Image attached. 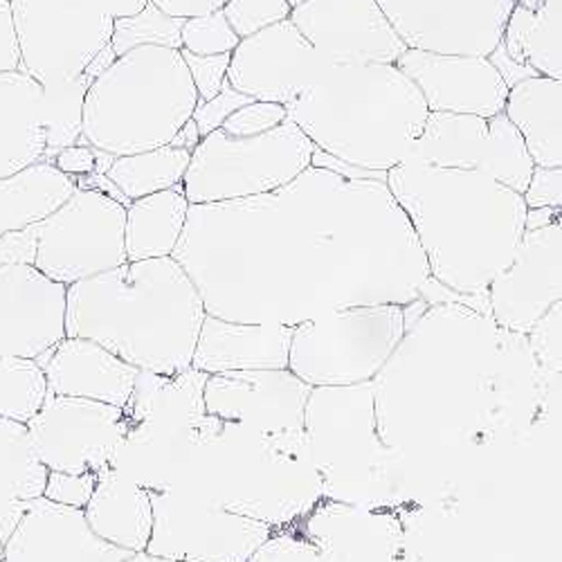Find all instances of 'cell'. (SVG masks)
<instances>
[{
    "mask_svg": "<svg viewBox=\"0 0 562 562\" xmlns=\"http://www.w3.org/2000/svg\"><path fill=\"white\" fill-rule=\"evenodd\" d=\"M190 151L165 145L151 151L113 158L104 176L113 182V187L126 199V203H131L182 184L184 171L190 167Z\"/></svg>",
    "mask_w": 562,
    "mask_h": 562,
    "instance_id": "obj_35",
    "label": "cell"
},
{
    "mask_svg": "<svg viewBox=\"0 0 562 562\" xmlns=\"http://www.w3.org/2000/svg\"><path fill=\"white\" fill-rule=\"evenodd\" d=\"M331 68L286 19L239 41L229 53L227 83L248 100L286 109Z\"/></svg>",
    "mask_w": 562,
    "mask_h": 562,
    "instance_id": "obj_16",
    "label": "cell"
},
{
    "mask_svg": "<svg viewBox=\"0 0 562 562\" xmlns=\"http://www.w3.org/2000/svg\"><path fill=\"white\" fill-rule=\"evenodd\" d=\"M27 432L48 473L98 475L113 465L128 435V416L109 403L48 394Z\"/></svg>",
    "mask_w": 562,
    "mask_h": 562,
    "instance_id": "obj_14",
    "label": "cell"
},
{
    "mask_svg": "<svg viewBox=\"0 0 562 562\" xmlns=\"http://www.w3.org/2000/svg\"><path fill=\"white\" fill-rule=\"evenodd\" d=\"M187 212L190 201L182 192V184L131 201L124 225L126 261L171 257L184 229Z\"/></svg>",
    "mask_w": 562,
    "mask_h": 562,
    "instance_id": "obj_34",
    "label": "cell"
},
{
    "mask_svg": "<svg viewBox=\"0 0 562 562\" xmlns=\"http://www.w3.org/2000/svg\"><path fill=\"white\" fill-rule=\"evenodd\" d=\"M502 113L522 135L536 167H562V79L515 81Z\"/></svg>",
    "mask_w": 562,
    "mask_h": 562,
    "instance_id": "obj_28",
    "label": "cell"
},
{
    "mask_svg": "<svg viewBox=\"0 0 562 562\" xmlns=\"http://www.w3.org/2000/svg\"><path fill=\"white\" fill-rule=\"evenodd\" d=\"M48 398V381L36 360L0 358V418L27 426Z\"/></svg>",
    "mask_w": 562,
    "mask_h": 562,
    "instance_id": "obj_38",
    "label": "cell"
},
{
    "mask_svg": "<svg viewBox=\"0 0 562 562\" xmlns=\"http://www.w3.org/2000/svg\"><path fill=\"white\" fill-rule=\"evenodd\" d=\"M180 19H171L147 3L137 14L113 21L111 48L115 57H122L139 45H165V48L180 50Z\"/></svg>",
    "mask_w": 562,
    "mask_h": 562,
    "instance_id": "obj_39",
    "label": "cell"
},
{
    "mask_svg": "<svg viewBox=\"0 0 562 562\" xmlns=\"http://www.w3.org/2000/svg\"><path fill=\"white\" fill-rule=\"evenodd\" d=\"M154 529L145 551L180 562H248L274 529L223 506L178 493H149Z\"/></svg>",
    "mask_w": 562,
    "mask_h": 562,
    "instance_id": "obj_13",
    "label": "cell"
},
{
    "mask_svg": "<svg viewBox=\"0 0 562 562\" xmlns=\"http://www.w3.org/2000/svg\"><path fill=\"white\" fill-rule=\"evenodd\" d=\"M88 3L95 5L98 10H102L104 14H109L115 21V19L137 14L149 3V0H88Z\"/></svg>",
    "mask_w": 562,
    "mask_h": 562,
    "instance_id": "obj_53",
    "label": "cell"
},
{
    "mask_svg": "<svg viewBox=\"0 0 562 562\" xmlns=\"http://www.w3.org/2000/svg\"><path fill=\"white\" fill-rule=\"evenodd\" d=\"M289 120V113L284 106L270 104V102H248L246 106L234 111L221 126V131L229 135H259L266 133L281 122Z\"/></svg>",
    "mask_w": 562,
    "mask_h": 562,
    "instance_id": "obj_44",
    "label": "cell"
},
{
    "mask_svg": "<svg viewBox=\"0 0 562 562\" xmlns=\"http://www.w3.org/2000/svg\"><path fill=\"white\" fill-rule=\"evenodd\" d=\"M286 3H289V5H291V10H293V8L302 5V3H306V0H286Z\"/></svg>",
    "mask_w": 562,
    "mask_h": 562,
    "instance_id": "obj_56",
    "label": "cell"
},
{
    "mask_svg": "<svg viewBox=\"0 0 562 562\" xmlns=\"http://www.w3.org/2000/svg\"><path fill=\"white\" fill-rule=\"evenodd\" d=\"M128 555L88 527L83 508L45 497L30 502L3 542V562H124Z\"/></svg>",
    "mask_w": 562,
    "mask_h": 562,
    "instance_id": "obj_22",
    "label": "cell"
},
{
    "mask_svg": "<svg viewBox=\"0 0 562 562\" xmlns=\"http://www.w3.org/2000/svg\"><path fill=\"white\" fill-rule=\"evenodd\" d=\"M100 156H102L100 151L79 143V145H72V147H66V149L57 151L50 162L59 171H64L66 176L79 180V178L90 176V173H102L100 171Z\"/></svg>",
    "mask_w": 562,
    "mask_h": 562,
    "instance_id": "obj_49",
    "label": "cell"
},
{
    "mask_svg": "<svg viewBox=\"0 0 562 562\" xmlns=\"http://www.w3.org/2000/svg\"><path fill=\"white\" fill-rule=\"evenodd\" d=\"M248 562H331L295 525L274 529Z\"/></svg>",
    "mask_w": 562,
    "mask_h": 562,
    "instance_id": "obj_42",
    "label": "cell"
},
{
    "mask_svg": "<svg viewBox=\"0 0 562 562\" xmlns=\"http://www.w3.org/2000/svg\"><path fill=\"white\" fill-rule=\"evenodd\" d=\"M205 383L207 373L194 367L178 373L139 371L124 412L133 424L194 428L207 416Z\"/></svg>",
    "mask_w": 562,
    "mask_h": 562,
    "instance_id": "obj_29",
    "label": "cell"
},
{
    "mask_svg": "<svg viewBox=\"0 0 562 562\" xmlns=\"http://www.w3.org/2000/svg\"><path fill=\"white\" fill-rule=\"evenodd\" d=\"M66 291L30 263H0V358H48L66 338Z\"/></svg>",
    "mask_w": 562,
    "mask_h": 562,
    "instance_id": "obj_19",
    "label": "cell"
},
{
    "mask_svg": "<svg viewBox=\"0 0 562 562\" xmlns=\"http://www.w3.org/2000/svg\"><path fill=\"white\" fill-rule=\"evenodd\" d=\"M199 143H201V133H199V128H196V124H194V120H190L187 122L176 135H173V139L169 145H173V147H180V149H184V151H194L196 147H199Z\"/></svg>",
    "mask_w": 562,
    "mask_h": 562,
    "instance_id": "obj_54",
    "label": "cell"
},
{
    "mask_svg": "<svg viewBox=\"0 0 562 562\" xmlns=\"http://www.w3.org/2000/svg\"><path fill=\"white\" fill-rule=\"evenodd\" d=\"M126 207L100 190H79L45 221L34 225L32 266L61 286L126 263Z\"/></svg>",
    "mask_w": 562,
    "mask_h": 562,
    "instance_id": "obj_11",
    "label": "cell"
},
{
    "mask_svg": "<svg viewBox=\"0 0 562 562\" xmlns=\"http://www.w3.org/2000/svg\"><path fill=\"white\" fill-rule=\"evenodd\" d=\"M187 70L194 81V88L199 92V102H207L216 98L227 83V68H229V55H192L180 50Z\"/></svg>",
    "mask_w": 562,
    "mask_h": 562,
    "instance_id": "obj_45",
    "label": "cell"
},
{
    "mask_svg": "<svg viewBox=\"0 0 562 562\" xmlns=\"http://www.w3.org/2000/svg\"><path fill=\"white\" fill-rule=\"evenodd\" d=\"M295 326L246 324L205 315L192 367L207 373L289 369Z\"/></svg>",
    "mask_w": 562,
    "mask_h": 562,
    "instance_id": "obj_25",
    "label": "cell"
},
{
    "mask_svg": "<svg viewBox=\"0 0 562 562\" xmlns=\"http://www.w3.org/2000/svg\"><path fill=\"white\" fill-rule=\"evenodd\" d=\"M21 68L41 86L86 72L113 36V19L88 0H10Z\"/></svg>",
    "mask_w": 562,
    "mask_h": 562,
    "instance_id": "obj_12",
    "label": "cell"
},
{
    "mask_svg": "<svg viewBox=\"0 0 562 562\" xmlns=\"http://www.w3.org/2000/svg\"><path fill=\"white\" fill-rule=\"evenodd\" d=\"M248 102H252V100H248L246 95H241V92L234 90L229 83L223 86V90L218 92L216 98H212V100H207V102H199L196 109H194L192 120H194V124H196V128H199V133H201V139H203L205 135H210L212 131L221 128L223 122H225L234 111L246 106Z\"/></svg>",
    "mask_w": 562,
    "mask_h": 562,
    "instance_id": "obj_47",
    "label": "cell"
},
{
    "mask_svg": "<svg viewBox=\"0 0 562 562\" xmlns=\"http://www.w3.org/2000/svg\"><path fill=\"white\" fill-rule=\"evenodd\" d=\"M308 392L291 369L223 371L207 376L205 412L263 432H300Z\"/></svg>",
    "mask_w": 562,
    "mask_h": 562,
    "instance_id": "obj_20",
    "label": "cell"
},
{
    "mask_svg": "<svg viewBox=\"0 0 562 562\" xmlns=\"http://www.w3.org/2000/svg\"><path fill=\"white\" fill-rule=\"evenodd\" d=\"M41 367L48 394L100 401L122 409L139 376V369L86 338H64Z\"/></svg>",
    "mask_w": 562,
    "mask_h": 562,
    "instance_id": "obj_24",
    "label": "cell"
},
{
    "mask_svg": "<svg viewBox=\"0 0 562 562\" xmlns=\"http://www.w3.org/2000/svg\"><path fill=\"white\" fill-rule=\"evenodd\" d=\"M488 145V120L477 115L428 113L403 165L480 171Z\"/></svg>",
    "mask_w": 562,
    "mask_h": 562,
    "instance_id": "obj_32",
    "label": "cell"
},
{
    "mask_svg": "<svg viewBox=\"0 0 562 562\" xmlns=\"http://www.w3.org/2000/svg\"><path fill=\"white\" fill-rule=\"evenodd\" d=\"M48 468L30 441L27 426L0 418V542L12 533L30 502L43 497Z\"/></svg>",
    "mask_w": 562,
    "mask_h": 562,
    "instance_id": "obj_33",
    "label": "cell"
},
{
    "mask_svg": "<svg viewBox=\"0 0 562 562\" xmlns=\"http://www.w3.org/2000/svg\"><path fill=\"white\" fill-rule=\"evenodd\" d=\"M547 379L527 336L459 300L426 302L371 381L379 432L405 461L508 426Z\"/></svg>",
    "mask_w": 562,
    "mask_h": 562,
    "instance_id": "obj_2",
    "label": "cell"
},
{
    "mask_svg": "<svg viewBox=\"0 0 562 562\" xmlns=\"http://www.w3.org/2000/svg\"><path fill=\"white\" fill-rule=\"evenodd\" d=\"M21 68L19 41L12 19L10 0H0V72H10Z\"/></svg>",
    "mask_w": 562,
    "mask_h": 562,
    "instance_id": "obj_50",
    "label": "cell"
},
{
    "mask_svg": "<svg viewBox=\"0 0 562 562\" xmlns=\"http://www.w3.org/2000/svg\"><path fill=\"white\" fill-rule=\"evenodd\" d=\"M160 12H165L171 19H199L214 12H221L229 0H149Z\"/></svg>",
    "mask_w": 562,
    "mask_h": 562,
    "instance_id": "obj_51",
    "label": "cell"
},
{
    "mask_svg": "<svg viewBox=\"0 0 562 562\" xmlns=\"http://www.w3.org/2000/svg\"><path fill=\"white\" fill-rule=\"evenodd\" d=\"M171 257L205 313L297 326L338 308L424 300L430 270L385 180L311 165L274 192L190 205Z\"/></svg>",
    "mask_w": 562,
    "mask_h": 562,
    "instance_id": "obj_1",
    "label": "cell"
},
{
    "mask_svg": "<svg viewBox=\"0 0 562 562\" xmlns=\"http://www.w3.org/2000/svg\"><path fill=\"white\" fill-rule=\"evenodd\" d=\"M531 356L544 376H560L562 371V302L536 322L527 334Z\"/></svg>",
    "mask_w": 562,
    "mask_h": 562,
    "instance_id": "obj_43",
    "label": "cell"
},
{
    "mask_svg": "<svg viewBox=\"0 0 562 562\" xmlns=\"http://www.w3.org/2000/svg\"><path fill=\"white\" fill-rule=\"evenodd\" d=\"M409 319L407 306L398 304L351 306L306 319L293 329L289 369L308 387L371 383Z\"/></svg>",
    "mask_w": 562,
    "mask_h": 562,
    "instance_id": "obj_10",
    "label": "cell"
},
{
    "mask_svg": "<svg viewBox=\"0 0 562 562\" xmlns=\"http://www.w3.org/2000/svg\"><path fill=\"white\" fill-rule=\"evenodd\" d=\"M98 475L95 473H48V480H45L43 497L50 499L61 506L70 508H83L95 491Z\"/></svg>",
    "mask_w": 562,
    "mask_h": 562,
    "instance_id": "obj_46",
    "label": "cell"
},
{
    "mask_svg": "<svg viewBox=\"0 0 562 562\" xmlns=\"http://www.w3.org/2000/svg\"><path fill=\"white\" fill-rule=\"evenodd\" d=\"M92 81H95V77L83 72L75 79L43 83L41 115L48 156H55L57 151L81 143L83 102Z\"/></svg>",
    "mask_w": 562,
    "mask_h": 562,
    "instance_id": "obj_36",
    "label": "cell"
},
{
    "mask_svg": "<svg viewBox=\"0 0 562 562\" xmlns=\"http://www.w3.org/2000/svg\"><path fill=\"white\" fill-rule=\"evenodd\" d=\"M499 45L513 64L540 77L562 79L558 0H515Z\"/></svg>",
    "mask_w": 562,
    "mask_h": 562,
    "instance_id": "obj_31",
    "label": "cell"
},
{
    "mask_svg": "<svg viewBox=\"0 0 562 562\" xmlns=\"http://www.w3.org/2000/svg\"><path fill=\"white\" fill-rule=\"evenodd\" d=\"M286 113L324 156L387 176L405 162L430 111L394 64H362L334 66Z\"/></svg>",
    "mask_w": 562,
    "mask_h": 562,
    "instance_id": "obj_5",
    "label": "cell"
},
{
    "mask_svg": "<svg viewBox=\"0 0 562 562\" xmlns=\"http://www.w3.org/2000/svg\"><path fill=\"white\" fill-rule=\"evenodd\" d=\"M407 50L491 57L515 0H376Z\"/></svg>",
    "mask_w": 562,
    "mask_h": 562,
    "instance_id": "obj_15",
    "label": "cell"
},
{
    "mask_svg": "<svg viewBox=\"0 0 562 562\" xmlns=\"http://www.w3.org/2000/svg\"><path fill=\"white\" fill-rule=\"evenodd\" d=\"M124 562H180V560L154 555V553H149V551H137V553H131Z\"/></svg>",
    "mask_w": 562,
    "mask_h": 562,
    "instance_id": "obj_55",
    "label": "cell"
},
{
    "mask_svg": "<svg viewBox=\"0 0 562 562\" xmlns=\"http://www.w3.org/2000/svg\"><path fill=\"white\" fill-rule=\"evenodd\" d=\"M205 315L173 257L126 261L66 291V338L98 342L149 373L192 367Z\"/></svg>",
    "mask_w": 562,
    "mask_h": 562,
    "instance_id": "obj_4",
    "label": "cell"
},
{
    "mask_svg": "<svg viewBox=\"0 0 562 562\" xmlns=\"http://www.w3.org/2000/svg\"><path fill=\"white\" fill-rule=\"evenodd\" d=\"M77 190V178L66 176L50 160L0 178V237L45 221Z\"/></svg>",
    "mask_w": 562,
    "mask_h": 562,
    "instance_id": "obj_30",
    "label": "cell"
},
{
    "mask_svg": "<svg viewBox=\"0 0 562 562\" xmlns=\"http://www.w3.org/2000/svg\"><path fill=\"white\" fill-rule=\"evenodd\" d=\"M394 66L416 86L430 113L488 120L504 111L508 83L488 57L405 50Z\"/></svg>",
    "mask_w": 562,
    "mask_h": 562,
    "instance_id": "obj_21",
    "label": "cell"
},
{
    "mask_svg": "<svg viewBox=\"0 0 562 562\" xmlns=\"http://www.w3.org/2000/svg\"><path fill=\"white\" fill-rule=\"evenodd\" d=\"M562 302V221L525 229L510 263L486 289V313L510 334L527 336Z\"/></svg>",
    "mask_w": 562,
    "mask_h": 562,
    "instance_id": "obj_17",
    "label": "cell"
},
{
    "mask_svg": "<svg viewBox=\"0 0 562 562\" xmlns=\"http://www.w3.org/2000/svg\"><path fill=\"white\" fill-rule=\"evenodd\" d=\"M289 19L334 66L396 64L407 50L376 0H306Z\"/></svg>",
    "mask_w": 562,
    "mask_h": 562,
    "instance_id": "obj_18",
    "label": "cell"
},
{
    "mask_svg": "<svg viewBox=\"0 0 562 562\" xmlns=\"http://www.w3.org/2000/svg\"><path fill=\"white\" fill-rule=\"evenodd\" d=\"M295 527L331 562H401L403 555V525L390 508L322 497Z\"/></svg>",
    "mask_w": 562,
    "mask_h": 562,
    "instance_id": "obj_23",
    "label": "cell"
},
{
    "mask_svg": "<svg viewBox=\"0 0 562 562\" xmlns=\"http://www.w3.org/2000/svg\"><path fill=\"white\" fill-rule=\"evenodd\" d=\"M196 104L199 92L180 50L139 45L90 83L81 143L113 158L151 151L171 143Z\"/></svg>",
    "mask_w": 562,
    "mask_h": 562,
    "instance_id": "obj_7",
    "label": "cell"
},
{
    "mask_svg": "<svg viewBox=\"0 0 562 562\" xmlns=\"http://www.w3.org/2000/svg\"><path fill=\"white\" fill-rule=\"evenodd\" d=\"M34 250H36V234L34 225L8 234V237H0V263H30L34 261Z\"/></svg>",
    "mask_w": 562,
    "mask_h": 562,
    "instance_id": "obj_52",
    "label": "cell"
},
{
    "mask_svg": "<svg viewBox=\"0 0 562 562\" xmlns=\"http://www.w3.org/2000/svg\"><path fill=\"white\" fill-rule=\"evenodd\" d=\"M0 562H3V542H0Z\"/></svg>",
    "mask_w": 562,
    "mask_h": 562,
    "instance_id": "obj_57",
    "label": "cell"
},
{
    "mask_svg": "<svg viewBox=\"0 0 562 562\" xmlns=\"http://www.w3.org/2000/svg\"><path fill=\"white\" fill-rule=\"evenodd\" d=\"M315 145L291 120L259 135H205L182 178L190 205L239 201L289 184L313 165Z\"/></svg>",
    "mask_w": 562,
    "mask_h": 562,
    "instance_id": "obj_9",
    "label": "cell"
},
{
    "mask_svg": "<svg viewBox=\"0 0 562 562\" xmlns=\"http://www.w3.org/2000/svg\"><path fill=\"white\" fill-rule=\"evenodd\" d=\"M83 518L104 542L131 553L145 551L154 529L151 495L109 465L98 473Z\"/></svg>",
    "mask_w": 562,
    "mask_h": 562,
    "instance_id": "obj_26",
    "label": "cell"
},
{
    "mask_svg": "<svg viewBox=\"0 0 562 562\" xmlns=\"http://www.w3.org/2000/svg\"><path fill=\"white\" fill-rule=\"evenodd\" d=\"M533 160L527 151L522 135L504 113L488 117V145L482 162V173L508 190L522 194L533 173Z\"/></svg>",
    "mask_w": 562,
    "mask_h": 562,
    "instance_id": "obj_37",
    "label": "cell"
},
{
    "mask_svg": "<svg viewBox=\"0 0 562 562\" xmlns=\"http://www.w3.org/2000/svg\"><path fill=\"white\" fill-rule=\"evenodd\" d=\"M239 36L234 34L223 12H214L199 19L182 21L180 30V50L210 57V55H229L239 45Z\"/></svg>",
    "mask_w": 562,
    "mask_h": 562,
    "instance_id": "obj_40",
    "label": "cell"
},
{
    "mask_svg": "<svg viewBox=\"0 0 562 562\" xmlns=\"http://www.w3.org/2000/svg\"><path fill=\"white\" fill-rule=\"evenodd\" d=\"M385 182L435 284L463 304H486L488 284L510 263L525 234L522 194L482 171L426 165H398Z\"/></svg>",
    "mask_w": 562,
    "mask_h": 562,
    "instance_id": "obj_3",
    "label": "cell"
},
{
    "mask_svg": "<svg viewBox=\"0 0 562 562\" xmlns=\"http://www.w3.org/2000/svg\"><path fill=\"white\" fill-rule=\"evenodd\" d=\"M304 437L326 499L369 508L398 502L407 461L379 432L371 383L311 387Z\"/></svg>",
    "mask_w": 562,
    "mask_h": 562,
    "instance_id": "obj_8",
    "label": "cell"
},
{
    "mask_svg": "<svg viewBox=\"0 0 562 562\" xmlns=\"http://www.w3.org/2000/svg\"><path fill=\"white\" fill-rule=\"evenodd\" d=\"M43 86L23 70L0 72V178L48 158Z\"/></svg>",
    "mask_w": 562,
    "mask_h": 562,
    "instance_id": "obj_27",
    "label": "cell"
},
{
    "mask_svg": "<svg viewBox=\"0 0 562 562\" xmlns=\"http://www.w3.org/2000/svg\"><path fill=\"white\" fill-rule=\"evenodd\" d=\"M522 201L527 210H562V167H533Z\"/></svg>",
    "mask_w": 562,
    "mask_h": 562,
    "instance_id": "obj_48",
    "label": "cell"
},
{
    "mask_svg": "<svg viewBox=\"0 0 562 562\" xmlns=\"http://www.w3.org/2000/svg\"><path fill=\"white\" fill-rule=\"evenodd\" d=\"M221 12L234 34L246 38L279 21H286L293 10L286 0H229Z\"/></svg>",
    "mask_w": 562,
    "mask_h": 562,
    "instance_id": "obj_41",
    "label": "cell"
},
{
    "mask_svg": "<svg viewBox=\"0 0 562 562\" xmlns=\"http://www.w3.org/2000/svg\"><path fill=\"white\" fill-rule=\"evenodd\" d=\"M192 495L270 529L293 527L319 504L322 482L300 432H263L205 416Z\"/></svg>",
    "mask_w": 562,
    "mask_h": 562,
    "instance_id": "obj_6",
    "label": "cell"
}]
</instances>
